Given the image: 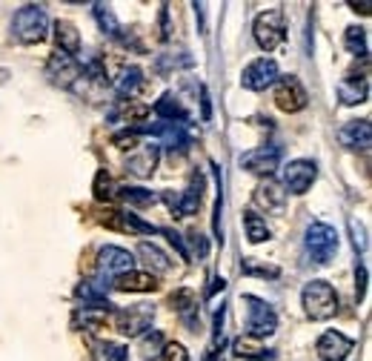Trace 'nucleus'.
Segmentation results:
<instances>
[{
	"label": "nucleus",
	"mask_w": 372,
	"mask_h": 361,
	"mask_svg": "<svg viewBox=\"0 0 372 361\" xmlns=\"http://www.w3.org/2000/svg\"><path fill=\"white\" fill-rule=\"evenodd\" d=\"M301 304L307 310V316L312 321H327L338 313V293H335V287L324 278H315L304 287V293H301Z\"/></svg>",
	"instance_id": "1"
},
{
	"label": "nucleus",
	"mask_w": 372,
	"mask_h": 361,
	"mask_svg": "<svg viewBox=\"0 0 372 361\" xmlns=\"http://www.w3.org/2000/svg\"><path fill=\"white\" fill-rule=\"evenodd\" d=\"M12 32L21 43H40L49 35V18L43 12V6H21L18 15L12 18Z\"/></svg>",
	"instance_id": "2"
},
{
	"label": "nucleus",
	"mask_w": 372,
	"mask_h": 361,
	"mask_svg": "<svg viewBox=\"0 0 372 361\" xmlns=\"http://www.w3.org/2000/svg\"><path fill=\"white\" fill-rule=\"evenodd\" d=\"M341 247V238H338V230L324 224V221H315L307 227V252L312 255L315 264H329L335 258Z\"/></svg>",
	"instance_id": "3"
},
{
	"label": "nucleus",
	"mask_w": 372,
	"mask_h": 361,
	"mask_svg": "<svg viewBox=\"0 0 372 361\" xmlns=\"http://www.w3.org/2000/svg\"><path fill=\"white\" fill-rule=\"evenodd\" d=\"M281 178H283V192L289 195H307L312 189V184L318 181V164L310 161V158H295L289 161L283 170H281Z\"/></svg>",
	"instance_id": "4"
},
{
	"label": "nucleus",
	"mask_w": 372,
	"mask_h": 361,
	"mask_svg": "<svg viewBox=\"0 0 372 361\" xmlns=\"http://www.w3.org/2000/svg\"><path fill=\"white\" fill-rule=\"evenodd\" d=\"M244 304H247V335L261 341V338H266V335H272L278 330V316L264 299L244 296Z\"/></svg>",
	"instance_id": "5"
},
{
	"label": "nucleus",
	"mask_w": 372,
	"mask_h": 361,
	"mask_svg": "<svg viewBox=\"0 0 372 361\" xmlns=\"http://www.w3.org/2000/svg\"><path fill=\"white\" fill-rule=\"evenodd\" d=\"M252 35H255V43H258L264 52H275V49L283 43V38H286V29H283V12H281V9L261 12V15L255 18Z\"/></svg>",
	"instance_id": "6"
},
{
	"label": "nucleus",
	"mask_w": 372,
	"mask_h": 361,
	"mask_svg": "<svg viewBox=\"0 0 372 361\" xmlns=\"http://www.w3.org/2000/svg\"><path fill=\"white\" fill-rule=\"evenodd\" d=\"M155 318V307L152 304H135V307H118L112 313V321H115V330L120 335H140L149 330V324H152Z\"/></svg>",
	"instance_id": "7"
},
{
	"label": "nucleus",
	"mask_w": 372,
	"mask_h": 361,
	"mask_svg": "<svg viewBox=\"0 0 372 361\" xmlns=\"http://www.w3.org/2000/svg\"><path fill=\"white\" fill-rule=\"evenodd\" d=\"M310 98H307V89L301 87V81H298L295 75H283L275 81V106L281 112H301L307 109Z\"/></svg>",
	"instance_id": "8"
},
{
	"label": "nucleus",
	"mask_w": 372,
	"mask_h": 361,
	"mask_svg": "<svg viewBox=\"0 0 372 361\" xmlns=\"http://www.w3.org/2000/svg\"><path fill=\"white\" fill-rule=\"evenodd\" d=\"M46 75H49L52 84L60 87V89H72L74 84L84 78V75H81V63L74 60V57H69V55H63V52L49 55V60H46Z\"/></svg>",
	"instance_id": "9"
},
{
	"label": "nucleus",
	"mask_w": 372,
	"mask_h": 361,
	"mask_svg": "<svg viewBox=\"0 0 372 361\" xmlns=\"http://www.w3.org/2000/svg\"><path fill=\"white\" fill-rule=\"evenodd\" d=\"M278 78H281V75H278V63H275L272 57H258V60H252V63L244 69L241 84H244V89H249V92H264V89H269Z\"/></svg>",
	"instance_id": "10"
},
{
	"label": "nucleus",
	"mask_w": 372,
	"mask_h": 361,
	"mask_svg": "<svg viewBox=\"0 0 372 361\" xmlns=\"http://www.w3.org/2000/svg\"><path fill=\"white\" fill-rule=\"evenodd\" d=\"M241 167L252 175L272 178V172L281 167V147H272V143H266V147H255L252 152L241 155Z\"/></svg>",
	"instance_id": "11"
},
{
	"label": "nucleus",
	"mask_w": 372,
	"mask_h": 361,
	"mask_svg": "<svg viewBox=\"0 0 372 361\" xmlns=\"http://www.w3.org/2000/svg\"><path fill=\"white\" fill-rule=\"evenodd\" d=\"M352 350H355V341L349 335H344L341 330H327L315 341V352L321 361H346Z\"/></svg>",
	"instance_id": "12"
},
{
	"label": "nucleus",
	"mask_w": 372,
	"mask_h": 361,
	"mask_svg": "<svg viewBox=\"0 0 372 361\" xmlns=\"http://www.w3.org/2000/svg\"><path fill=\"white\" fill-rule=\"evenodd\" d=\"M101 224L109 227V230H118V233H129V235H152V233H158L155 224L143 221L140 215H135V212H120V209H109L101 218Z\"/></svg>",
	"instance_id": "13"
},
{
	"label": "nucleus",
	"mask_w": 372,
	"mask_h": 361,
	"mask_svg": "<svg viewBox=\"0 0 372 361\" xmlns=\"http://www.w3.org/2000/svg\"><path fill=\"white\" fill-rule=\"evenodd\" d=\"M158 158H161V147L158 143H149V147H137L126 155V172L135 175V178H152L155 175V167H158Z\"/></svg>",
	"instance_id": "14"
},
{
	"label": "nucleus",
	"mask_w": 372,
	"mask_h": 361,
	"mask_svg": "<svg viewBox=\"0 0 372 361\" xmlns=\"http://www.w3.org/2000/svg\"><path fill=\"white\" fill-rule=\"evenodd\" d=\"M252 201H255L258 209H264V212H269V215H281L283 206H286V192H283V187H281L275 178H264V181L255 187Z\"/></svg>",
	"instance_id": "15"
},
{
	"label": "nucleus",
	"mask_w": 372,
	"mask_h": 361,
	"mask_svg": "<svg viewBox=\"0 0 372 361\" xmlns=\"http://www.w3.org/2000/svg\"><path fill=\"white\" fill-rule=\"evenodd\" d=\"M98 270H101V275H120V272H129V270H135V255L129 252V250H123V247H115V244H106V247H101V252H98Z\"/></svg>",
	"instance_id": "16"
},
{
	"label": "nucleus",
	"mask_w": 372,
	"mask_h": 361,
	"mask_svg": "<svg viewBox=\"0 0 372 361\" xmlns=\"http://www.w3.org/2000/svg\"><path fill=\"white\" fill-rule=\"evenodd\" d=\"M109 287H112V290H118V293H152V290H158V278L152 272L129 270V272L115 275Z\"/></svg>",
	"instance_id": "17"
},
{
	"label": "nucleus",
	"mask_w": 372,
	"mask_h": 361,
	"mask_svg": "<svg viewBox=\"0 0 372 361\" xmlns=\"http://www.w3.org/2000/svg\"><path fill=\"white\" fill-rule=\"evenodd\" d=\"M338 140L344 143L346 150H369L372 143V126L369 121H346L341 129H338Z\"/></svg>",
	"instance_id": "18"
},
{
	"label": "nucleus",
	"mask_w": 372,
	"mask_h": 361,
	"mask_svg": "<svg viewBox=\"0 0 372 361\" xmlns=\"http://www.w3.org/2000/svg\"><path fill=\"white\" fill-rule=\"evenodd\" d=\"M338 98L344 106H358V104H366L369 98V81L363 75H346L341 84H338Z\"/></svg>",
	"instance_id": "19"
},
{
	"label": "nucleus",
	"mask_w": 372,
	"mask_h": 361,
	"mask_svg": "<svg viewBox=\"0 0 372 361\" xmlns=\"http://www.w3.org/2000/svg\"><path fill=\"white\" fill-rule=\"evenodd\" d=\"M137 255L143 258L146 270L152 272V275H167V272L172 270V261H169V255H167V252H164L158 244L140 241V244H137Z\"/></svg>",
	"instance_id": "20"
},
{
	"label": "nucleus",
	"mask_w": 372,
	"mask_h": 361,
	"mask_svg": "<svg viewBox=\"0 0 372 361\" xmlns=\"http://www.w3.org/2000/svg\"><path fill=\"white\" fill-rule=\"evenodd\" d=\"M172 307L184 318L186 327H192V330L198 327V321H195V316H198V296H195V290H189V287H178V290L172 293Z\"/></svg>",
	"instance_id": "21"
},
{
	"label": "nucleus",
	"mask_w": 372,
	"mask_h": 361,
	"mask_svg": "<svg viewBox=\"0 0 372 361\" xmlns=\"http://www.w3.org/2000/svg\"><path fill=\"white\" fill-rule=\"evenodd\" d=\"M55 40H57V52L74 57L81 52V32L72 21H57L55 23Z\"/></svg>",
	"instance_id": "22"
},
{
	"label": "nucleus",
	"mask_w": 372,
	"mask_h": 361,
	"mask_svg": "<svg viewBox=\"0 0 372 361\" xmlns=\"http://www.w3.org/2000/svg\"><path fill=\"white\" fill-rule=\"evenodd\" d=\"M203 187H206L203 175H201V172H195V175L189 178V187H186L184 192H178V195H181V218H186V215H195V212L201 209V201H203Z\"/></svg>",
	"instance_id": "23"
},
{
	"label": "nucleus",
	"mask_w": 372,
	"mask_h": 361,
	"mask_svg": "<svg viewBox=\"0 0 372 361\" xmlns=\"http://www.w3.org/2000/svg\"><path fill=\"white\" fill-rule=\"evenodd\" d=\"M232 350H235V355L244 358V361H266V358H272V350H266V347H264L258 338H252V335H238L235 344H232Z\"/></svg>",
	"instance_id": "24"
},
{
	"label": "nucleus",
	"mask_w": 372,
	"mask_h": 361,
	"mask_svg": "<svg viewBox=\"0 0 372 361\" xmlns=\"http://www.w3.org/2000/svg\"><path fill=\"white\" fill-rule=\"evenodd\" d=\"M115 198H120L126 206H135V209H146V206L158 204V195L152 189H143V187H120L115 192Z\"/></svg>",
	"instance_id": "25"
},
{
	"label": "nucleus",
	"mask_w": 372,
	"mask_h": 361,
	"mask_svg": "<svg viewBox=\"0 0 372 361\" xmlns=\"http://www.w3.org/2000/svg\"><path fill=\"white\" fill-rule=\"evenodd\" d=\"M155 115L164 121V123H178V121H186V109L181 106V101L175 95H161V101H155Z\"/></svg>",
	"instance_id": "26"
},
{
	"label": "nucleus",
	"mask_w": 372,
	"mask_h": 361,
	"mask_svg": "<svg viewBox=\"0 0 372 361\" xmlns=\"http://www.w3.org/2000/svg\"><path fill=\"white\" fill-rule=\"evenodd\" d=\"M244 230H247V241L249 244H264V241H269V227H266V221L261 218V215L255 212V209H247L244 212Z\"/></svg>",
	"instance_id": "27"
},
{
	"label": "nucleus",
	"mask_w": 372,
	"mask_h": 361,
	"mask_svg": "<svg viewBox=\"0 0 372 361\" xmlns=\"http://www.w3.org/2000/svg\"><path fill=\"white\" fill-rule=\"evenodd\" d=\"M140 87H143V72H140V66H126V69L120 72V78L115 81V92H118L120 98H132Z\"/></svg>",
	"instance_id": "28"
},
{
	"label": "nucleus",
	"mask_w": 372,
	"mask_h": 361,
	"mask_svg": "<svg viewBox=\"0 0 372 361\" xmlns=\"http://www.w3.org/2000/svg\"><path fill=\"white\" fill-rule=\"evenodd\" d=\"M92 15H95V21H98V26H101L103 35L120 40V21L115 18V12H112L106 4H95V6H92Z\"/></svg>",
	"instance_id": "29"
},
{
	"label": "nucleus",
	"mask_w": 372,
	"mask_h": 361,
	"mask_svg": "<svg viewBox=\"0 0 372 361\" xmlns=\"http://www.w3.org/2000/svg\"><path fill=\"white\" fill-rule=\"evenodd\" d=\"M92 358L95 361H129V350L115 341H92Z\"/></svg>",
	"instance_id": "30"
},
{
	"label": "nucleus",
	"mask_w": 372,
	"mask_h": 361,
	"mask_svg": "<svg viewBox=\"0 0 372 361\" xmlns=\"http://www.w3.org/2000/svg\"><path fill=\"white\" fill-rule=\"evenodd\" d=\"M149 112H152V109H149L146 104H137V101H120V109H118V115L123 118L126 126H140V123H146Z\"/></svg>",
	"instance_id": "31"
},
{
	"label": "nucleus",
	"mask_w": 372,
	"mask_h": 361,
	"mask_svg": "<svg viewBox=\"0 0 372 361\" xmlns=\"http://www.w3.org/2000/svg\"><path fill=\"white\" fill-rule=\"evenodd\" d=\"M92 192H95V201H101V204H112L115 201V181H112V175L106 172V170H98V175H95V184H92Z\"/></svg>",
	"instance_id": "32"
},
{
	"label": "nucleus",
	"mask_w": 372,
	"mask_h": 361,
	"mask_svg": "<svg viewBox=\"0 0 372 361\" xmlns=\"http://www.w3.org/2000/svg\"><path fill=\"white\" fill-rule=\"evenodd\" d=\"M344 43L355 57H366V52H369L366 49V29H361V26H349L344 32Z\"/></svg>",
	"instance_id": "33"
},
{
	"label": "nucleus",
	"mask_w": 372,
	"mask_h": 361,
	"mask_svg": "<svg viewBox=\"0 0 372 361\" xmlns=\"http://www.w3.org/2000/svg\"><path fill=\"white\" fill-rule=\"evenodd\" d=\"M241 272H244V275H258V278H278V275H281L278 267L264 264V261H258V258H244Z\"/></svg>",
	"instance_id": "34"
},
{
	"label": "nucleus",
	"mask_w": 372,
	"mask_h": 361,
	"mask_svg": "<svg viewBox=\"0 0 372 361\" xmlns=\"http://www.w3.org/2000/svg\"><path fill=\"white\" fill-rule=\"evenodd\" d=\"M112 147H118V150H123V152H132V150L140 147V135H137L132 126H126V129H120V132L112 135Z\"/></svg>",
	"instance_id": "35"
},
{
	"label": "nucleus",
	"mask_w": 372,
	"mask_h": 361,
	"mask_svg": "<svg viewBox=\"0 0 372 361\" xmlns=\"http://www.w3.org/2000/svg\"><path fill=\"white\" fill-rule=\"evenodd\" d=\"M164 333L161 330H146L143 335H140V350L146 352V355H161V350H164Z\"/></svg>",
	"instance_id": "36"
},
{
	"label": "nucleus",
	"mask_w": 372,
	"mask_h": 361,
	"mask_svg": "<svg viewBox=\"0 0 372 361\" xmlns=\"http://www.w3.org/2000/svg\"><path fill=\"white\" fill-rule=\"evenodd\" d=\"M161 361H192V358H189V352H186L184 344H178V341H167L164 350H161Z\"/></svg>",
	"instance_id": "37"
},
{
	"label": "nucleus",
	"mask_w": 372,
	"mask_h": 361,
	"mask_svg": "<svg viewBox=\"0 0 372 361\" xmlns=\"http://www.w3.org/2000/svg\"><path fill=\"white\" fill-rule=\"evenodd\" d=\"M158 233L169 238V244H172V247L178 250V255H181V261H192V255H189V250H186V244H184V238H181V233H175V230H167V227H158Z\"/></svg>",
	"instance_id": "38"
},
{
	"label": "nucleus",
	"mask_w": 372,
	"mask_h": 361,
	"mask_svg": "<svg viewBox=\"0 0 372 361\" xmlns=\"http://www.w3.org/2000/svg\"><path fill=\"white\" fill-rule=\"evenodd\" d=\"M186 241H189V247H192V252H195L198 258H206V255H209V244H206V235H203V233L192 230ZM192 252H189V255H192Z\"/></svg>",
	"instance_id": "39"
},
{
	"label": "nucleus",
	"mask_w": 372,
	"mask_h": 361,
	"mask_svg": "<svg viewBox=\"0 0 372 361\" xmlns=\"http://www.w3.org/2000/svg\"><path fill=\"white\" fill-rule=\"evenodd\" d=\"M363 296H366V267L358 264L355 267V299L363 301Z\"/></svg>",
	"instance_id": "40"
},
{
	"label": "nucleus",
	"mask_w": 372,
	"mask_h": 361,
	"mask_svg": "<svg viewBox=\"0 0 372 361\" xmlns=\"http://www.w3.org/2000/svg\"><path fill=\"white\" fill-rule=\"evenodd\" d=\"M161 201L169 206V212L175 215V218H181V195H175L172 189H164V192H161Z\"/></svg>",
	"instance_id": "41"
},
{
	"label": "nucleus",
	"mask_w": 372,
	"mask_h": 361,
	"mask_svg": "<svg viewBox=\"0 0 372 361\" xmlns=\"http://www.w3.org/2000/svg\"><path fill=\"white\" fill-rule=\"evenodd\" d=\"M212 118V104H209V89L201 87V121H209Z\"/></svg>",
	"instance_id": "42"
},
{
	"label": "nucleus",
	"mask_w": 372,
	"mask_h": 361,
	"mask_svg": "<svg viewBox=\"0 0 372 361\" xmlns=\"http://www.w3.org/2000/svg\"><path fill=\"white\" fill-rule=\"evenodd\" d=\"M223 287H227V281H223V278H212V287H209V290H206V299H212L218 290L223 293Z\"/></svg>",
	"instance_id": "43"
},
{
	"label": "nucleus",
	"mask_w": 372,
	"mask_h": 361,
	"mask_svg": "<svg viewBox=\"0 0 372 361\" xmlns=\"http://www.w3.org/2000/svg\"><path fill=\"white\" fill-rule=\"evenodd\" d=\"M349 9H352V12H361V15H369V4H366V0H361V4H355V0H352Z\"/></svg>",
	"instance_id": "44"
}]
</instances>
